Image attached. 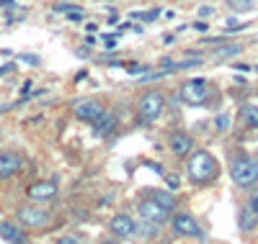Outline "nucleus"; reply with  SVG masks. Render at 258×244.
<instances>
[{"mask_svg": "<svg viewBox=\"0 0 258 244\" xmlns=\"http://www.w3.org/2000/svg\"><path fill=\"white\" fill-rule=\"evenodd\" d=\"M186 172L194 183H212L220 172V165L217 160L212 157L209 152H194L188 157V165H186Z\"/></svg>", "mask_w": 258, "mask_h": 244, "instance_id": "obj_1", "label": "nucleus"}, {"mask_svg": "<svg viewBox=\"0 0 258 244\" xmlns=\"http://www.w3.org/2000/svg\"><path fill=\"white\" fill-rule=\"evenodd\" d=\"M230 175H232L235 185L250 188L258 180V160H253V157H238V160L232 162V167H230Z\"/></svg>", "mask_w": 258, "mask_h": 244, "instance_id": "obj_2", "label": "nucleus"}, {"mask_svg": "<svg viewBox=\"0 0 258 244\" xmlns=\"http://www.w3.org/2000/svg\"><path fill=\"white\" fill-rule=\"evenodd\" d=\"M163 105H165L163 93H158V90H147V93L140 98V105H137L140 124H153V121L163 113Z\"/></svg>", "mask_w": 258, "mask_h": 244, "instance_id": "obj_3", "label": "nucleus"}, {"mask_svg": "<svg viewBox=\"0 0 258 244\" xmlns=\"http://www.w3.org/2000/svg\"><path fill=\"white\" fill-rule=\"evenodd\" d=\"M181 95H183L186 105L199 108V105L207 100V95H209L207 80H202V77H191V80H186V82L181 85Z\"/></svg>", "mask_w": 258, "mask_h": 244, "instance_id": "obj_4", "label": "nucleus"}, {"mask_svg": "<svg viewBox=\"0 0 258 244\" xmlns=\"http://www.w3.org/2000/svg\"><path fill=\"white\" fill-rule=\"evenodd\" d=\"M18 221L29 229H44L49 224V211L36 208V206H24V208H18Z\"/></svg>", "mask_w": 258, "mask_h": 244, "instance_id": "obj_5", "label": "nucleus"}, {"mask_svg": "<svg viewBox=\"0 0 258 244\" xmlns=\"http://www.w3.org/2000/svg\"><path fill=\"white\" fill-rule=\"evenodd\" d=\"M103 110H106V105L101 100H96V98H83V100L75 103V116L80 121H88V124H93Z\"/></svg>", "mask_w": 258, "mask_h": 244, "instance_id": "obj_6", "label": "nucleus"}, {"mask_svg": "<svg viewBox=\"0 0 258 244\" xmlns=\"http://www.w3.org/2000/svg\"><path fill=\"white\" fill-rule=\"evenodd\" d=\"M24 167V157L18 152H0V180H8Z\"/></svg>", "mask_w": 258, "mask_h": 244, "instance_id": "obj_7", "label": "nucleus"}, {"mask_svg": "<svg viewBox=\"0 0 258 244\" xmlns=\"http://www.w3.org/2000/svg\"><path fill=\"white\" fill-rule=\"evenodd\" d=\"M140 216H142L145 221H150V224H163L170 213H168L163 206H158L153 198H145V201L140 203Z\"/></svg>", "mask_w": 258, "mask_h": 244, "instance_id": "obj_8", "label": "nucleus"}, {"mask_svg": "<svg viewBox=\"0 0 258 244\" xmlns=\"http://www.w3.org/2000/svg\"><path fill=\"white\" fill-rule=\"evenodd\" d=\"M173 229L181 236H202V226L197 224V218L188 213H176L173 216Z\"/></svg>", "mask_w": 258, "mask_h": 244, "instance_id": "obj_9", "label": "nucleus"}, {"mask_svg": "<svg viewBox=\"0 0 258 244\" xmlns=\"http://www.w3.org/2000/svg\"><path fill=\"white\" fill-rule=\"evenodd\" d=\"M168 147L176 157H186V154L194 149V139H191V134H186V131H176V134H170Z\"/></svg>", "mask_w": 258, "mask_h": 244, "instance_id": "obj_10", "label": "nucleus"}, {"mask_svg": "<svg viewBox=\"0 0 258 244\" xmlns=\"http://www.w3.org/2000/svg\"><path fill=\"white\" fill-rule=\"evenodd\" d=\"M109 229H111L116 236H124V239H129V236H132V234L137 231V224L132 221V216H126V213H116V216L111 218Z\"/></svg>", "mask_w": 258, "mask_h": 244, "instance_id": "obj_11", "label": "nucleus"}, {"mask_svg": "<svg viewBox=\"0 0 258 244\" xmlns=\"http://www.w3.org/2000/svg\"><path fill=\"white\" fill-rule=\"evenodd\" d=\"M26 195L31 198V201H52V198L57 195V183H52V180L34 183V185H29Z\"/></svg>", "mask_w": 258, "mask_h": 244, "instance_id": "obj_12", "label": "nucleus"}, {"mask_svg": "<svg viewBox=\"0 0 258 244\" xmlns=\"http://www.w3.org/2000/svg\"><path fill=\"white\" fill-rule=\"evenodd\" d=\"M0 236H3L6 241H11V244H29L26 231L21 226H16L13 221H0Z\"/></svg>", "mask_w": 258, "mask_h": 244, "instance_id": "obj_13", "label": "nucleus"}, {"mask_svg": "<svg viewBox=\"0 0 258 244\" xmlns=\"http://www.w3.org/2000/svg\"><path fill=\"white\" fill-rule=\"evenodd\" d=\"M93 124H96V134L98 137H109L111 131L119 126V118H116V113H111V110H103Z\"/></svg>", "mask_w": 258, "mask_h": 244, "instance_id": "obj_14", "label": "nucleus"}, {"mask_svg": "<svg viewBox=\"0 0 258 244\" xmlns=\"http://www.w3.org/2000/svg\"><path fill=\"white\" fill-rule=\"evenodd\" d=\"M150 198H153V201H155L158 206H163V208H165L168 213H170V211L176 208V198L170 195V193H165V190H155V193L150 195Z\"/></svg>", "mask_w": 258, "mask_h": 244, "instance_id": "obj_15", "label": "nucleus"}, {"mask_svg": "<svg viewBox=\"0 0 258 244\" xmlns=\"http://www.w3.org/2000/svg\"><path fill=\"white\" fill-rule=\"evenodd\" d=\"M240 116H243L245 126H250V129H258V105H243Z\"/></svg>", "mask_w": 258, "mask_h": 244, "instance_id": "obj_16", "label": "nucleus"}, {"mask_svg": "<svg viewBox=\"0 0 258 244\" xmlns=\"http://www.w3.org/2000/svg\"><path fill=\"white\" fill-rule=\"evenodd\" d=\"M238 221H240V229H243V231H248V229H253V226H255L258 213H253V211L245 206V208L240 211V218H238Z\"/></svg>", "mask_w": 258, "mask_h": 244, "instance_id": "obj_17", "label": "nucleus"}, {"mask_svg": "<svg viewBox=\"0 0 258 244\" xmlns=\"http://www.w3.org/2000/svg\"><path fill=\"white\" fill-rule=\"evenodd\" d=\"M227 6L235 11V13H248L253 8V0H227Z\"/></svg>", "mask_w": 258, "mask_h": 244, "instance_id": "obj_18", "label": "nucleus"}, {"mask_svg": "<svg viewBox=\"0 0 258 244\" xmlns=\"http://www.w3.org/2000/svg\"><path fill=\"white\" fill-rule=\"evenodd\" d=\"M240 52H243L240 44H232V47H220L217 52H214V57L222 59V57H235V54H240Z\"/></svg>", "mask_w": 258, "mask_h": 244, "instance_id": "obj_19", "label": "nucleus"}, {"mask_svg": "<svg viewBox=\"0 0 258 244\" xmlns=\"http://www.w3.org/2000/svg\"><path fill=\"white\" fill-rule=\"evenodd\" d=\"M214 126H217V131H227L230 129V116L227 113H220L217 118H214Z\"/></svg>", "mask_w": 258, "mask_h": 244, "instance_id": "obj_20", "label": "nucleus"}, {"mask_svg": "<svg viewBox=\"0 0 258 244\" xmlns=\"http://www.w3.org/2000/svg\"><path fill=\"white\" fill-rule=\"evenodd\" d=\"M243 29H245V24H240V21H235V18H230L225 24V31H243Z\"/></svg>", "mask_w": 258, "mask_h": 244, "instance_id": "obj_21", "label": "nucleus"}, {"mask_svg": "<svg viewBox=\"0 0 258 244\" xmlns=\"http://www.w3.org/2000/svg\"><path fill=\"white\" fill-rule=\"evenodd\" d=\"M165 185H168V190H176L181 185V180H178L176 175H165Z\"/></svg>", "mask_w": 258, "mask_h": 244, "instance_id": "obj_22", "label": "nucleus"}, {"mask_svg": "<svg viewBox=\"0 0 258 244\" xmlns=\"http://www.w3.org/2000/svg\"><path fill=\"white\" fill-rule=\"evenodd\" d=\"M54 11H57V13H70V11H75V6H73V3H57Z\"/></svg>", "mask_w": 258, "mask_h": 244, "instance_id": "obj_23", "label": "nucleus"}, {"mask_svg": "<svg viewBox=\"0 0 258 244\" xmlns=\"http://www.w3.org/2000/svg\"><path fill=\"white\" fill-rule=\"evenodd\" d=\"M129 72H132V75H140V72H147V64H129Z\"/></svg>", "mask_w": 258, "mask_h": 244, "instance_id": "obj_24", "label": "nucleus"}, {"mask_svg": "<svg viewBox=\"0 0 258 244\" xmlns=\"http://www.w3.org/2000/svg\"><path fill=\"white\" fill-rule=\"evenodd\" d=\"M160 16V11H150V13H137V18H145V21H155Z\"/></svg>", "mask_w": 258, "mask_h": 244, "instance_id": "obj_25", "label": "nucleus"}, {"mask_svg": "<svg viewBox=\"0 0 258 244\" xmlns=\"http://www.w3.org/2000/svg\"><path fill=\"white\" fill-rule=\"evenodd\" d=\"M21 62H29V64H39V57H34V54H21Z\"/></svg>", "mask_w": 258, "mask_h": 244, "instance_id": "obj_26", "label": "nucleus"}, {"mask_svg": "<svg viewBox=\"0 0 258 244\" xmlns=\"http://www.w3.org/2000/svg\"><path fill=\"white\" fill-rule=\"evenodd\" d=\"M248 208H250L253 213H258V193H253V198H250V203H248Z\"/></svg>", "mask_w": 258, "mask_h": 244, "instance_id": "obj_27", "label": "nucleus"}, {"mask_svg": "<svg viewBox=\"0 0 258 244\" xmlns=\"http://www.w3.org/2000/svg\"><path fill=\"white\" fill-rule=\"evenodd\" d=\"M57 244H80L75 236H62V239H57Z\"/></svg>", "mask_w": 258, "mask_h": 244, "instance_id": "obj_28", "label": "nucleus"}, {"mask_svg": "<svg viewBox=\"0 0 258 244\" xmlns=\"http://www.w3.org/2000/svg\"><path fill=\"white\" fill-rule=\"evenodd\" d=\"M103 47H106V49H114V47H116V41H114L111 36H106V39H103Z\"/></svg>", "mask_w": 258, "mask_h": 244, "instance_id": "obj_29", "label": "nucleus"}, {"mask_svg": "<svg viewBox=\"0 0 258 244\" xmlns=\"http://www.w3.org/2000/svg\"><path fill=\"white\" fill-rule=\"evenodd\" d=\"M194 29H197V31H207L209 24H204V21H197V24H194Z\"/></svg>", "mask_w": 258, "mask_h": 244, "instance_id": "obj_30", "label": "nucleus"}, {"mask_svg": "<svg viewBox=\"0 0 258 244\" xmlns=\"http://www.w3.org/2000/svg\"><path fill=\"white\" fill-rule=\"evenodd\" d=\"M212 13H214V11H212V8H207V6H204V8H199V16H202V18H204V16L209 18Z\"/></svg>", "mask_w": 258, "mask_h": 244, "instance_id": "obj_31", "label": "nucleus"}]
</instances>
